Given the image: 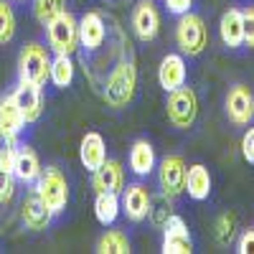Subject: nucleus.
<instances>
[{"instance_id":"f257e3e1","label":"nucleus","mask_w":254,"mask_h":254,"mask_svg":"<svg viewBox=\"0 0 254 254\" xmlns=\"http://www.w3.org/2000/svg\"><path fill=\"white\" fill-rule=\"evenodd\" d=\"M135 92H137V66L132 59H122L117 61V66H112L107 79H104L102 97L107 102V107L125 110L135 99Z\"/></svg>"},{"instance_id":"f03ea898","label":"nucleus","mask_w":254,"mask_h":254,"mask_svg":"<svg viewBox=\"0 0 254 254\" xmlns=\"http://www.w3.org/2000/svg\"><path fill=\"white\" fill-rule=\"evenodd\" d=\"M176 44L183 56H201L208 46V26L198 13H183L176 23Z\"/></svg>"},{"instance_id":"7ed1b4c3","label":"nucleus","mask_w":254,"mask_h":254,"mask_svg":"<svg viewBox=\"0 0 254 254\" xmlns=\"http://www.w3.org/2000/svg\"><path fill=\"white\" fill-rule=\"evenodd\" d=\"M165 112L176 130H188V127H193V122L198 117V94L190 87H186V84L173 92H168Z\"/></svg>"},{"instance_id":"20e7f679","label":"nucleus","mask_w":254,"mask_h":254,"mask_svg":"<svg viewBox=\"0 0 254 254\" xmlns=\"http://www.w3.org/2000/svg\"><path fill=\"white\" fill-rule=\"evenodd\" d=\"M36 190L38 196L44 198V203L51 208V214H61L69 203V183H66V176H64L59 168H44L36 181Z\"/></svg>"},{"instance_id":"39448f33","label":"nucleus","mask_w":254,"mask_h":254,"mask_svg":"<svg viewBox=\"0 0 254 254\" xmlns=\"http://www.w3.org/2000/svg\"><path fill=\"white\" fill-rule=\"evenodd\" d=\"M46 36H49V49L54 54L71 56L79 49V20L69 10H64L46 26Z\"/></svg>"},{"instance_id":"423d86ee","label":"nucleus","mask_w":254,"mask_h":254,"mask_svg":"<svg viewBox=\"0 0 254 254\" xmlns=\"http://www.w3.org/2000/svg\"><path fill=\"white\" fill-rule=\"evenodd\" d=\"M18 74L20 79L26 81H33V84H41L44 87L49 74H51V56H49V49L44 44H26L23 51L18 56Z\"/></svg>"},{"instance_id":"0eeeda50","label":"nucleus","mask_w":254,"mask_h":254,"mask_svg":"<svg viewBox=\"0 0 254 254\" xmlns=\"http://www.w3.org/2000/svg\"><path fill=\"white\" fill-rule=\"evenodd\" d=\"M224 112H226L231 125L249 127V122L254 120V94L247 84H234V87L226 92Z\"/></svg>"},{"instance_id":"6e6552de","label":"nucleus","mask_w":254,"mask_h":254,"mask_svg":"<svg viewBox=\"0 0 254 254\" xmlns=\"http://www.w3.org/2000/svg\"><path fill=\"white\" fill-rule=\"evenodd\" d=\"M186 160L181 155H165L158 165V186L168 198H178L186 190Z\"/></svg>"},{"instance_id":"1a4fd4ad","label":"nucleus","mask_w":254,"mask_h":254,"mask_svg":"<svg viewBox=\"0 0 254 254\" xmlns=\"http://www.w3.org/2000/svg\"><path fill=\"white\" fill-rule=\"evenodd\" d=\"M150 190H147L145 183H130L122 188L120 193V206H122V214L127 221L140 224L147 219V211H150Z\"/></svg>"},{"instance_id":"9d476101","label":"nucleus","mask_w":254,"mask_h":254,"mask_svg":"<svg viewBox=\"0 0 254 254\" xmlns=\"http://www.w3.org/2000/svg\"><path fill=\"white\" fill-rule=\"evenodd\" d=\"M163 254H190L193 252V239L188 234L186 221L173 214L168 219V224L163 226Z\"/></svg>"},{"instance_id":"9b49d317","label":"nucleus","mask_w":254,"mask_h":254,"mask_svg":"<svg viewBox=\"0 0 254 254\" xmlns=\"http://www.w3.org/2000/svg\"><path fill=\"white\" fill-rule=\"evenodd\" d=\"M104 36H107V26H104V18L97 10L84 13L79 20V46L87 54H97L104 44Z\"/></svg>"},{"instance_id":"f8f14e48","label":"nucleus","mask_w":254,"mask_h":254,"mask_svg":"<svg viewBox=\"0 0 254 254\" xmlns=\"http://www.w3.org/2000/svg\"><path fill=\"white\" fill-rule=\"evenodd\" d=\"M132 31L140 41H155L160 31V13L153 0H140L132 10Z\"/></svg>"},{"instance_id":"ddd939ff","label":"nucleus","mask_w":254,"mask_h":254,"mask_svg":"<svg viewBox=\"0 0 254 254\" xmlns=\"http://www.w3.org/2000/svg\"><path fill=\"white\" fill-rule=\"evenodd\" d=\"M51 216H54L51 208L44 203V198L38 196V190L31 188L26 193V198H23V203H20V219H23V224L31 231H44V229H49Z\"/></svg>"},{"instance_id":"4468645a","label":"nucleus","mask_w":254,"mask_h":254,"mask_svg":"<svg viewBox=\"0 0 254 254\" xmlns=\"http://www.w3.org/2000/svg\"><path fill=\"white\" fill-rule=\"evenodd\" d=\"M13 97L18 102L20 112H23L26 122H36L41 117V112H44V92H41V84L20 79V84L15 87Z\"/></svg>"},{"instance_id":"2eb2a0df","label":"nucleus","mask_w":254,"mask_h":254,"mask_svg":"<svg viewBox=\"0 0 254 254\" xmlns=\"http://www.w3.org/2000/svg\"><path fill=\"white\" fill-rule=\"evenodd\" d=\"M92 188L97 193H122L125 188V171L120 160H104L92 173Z\"/></svg>"},{"instance_id":"dca6fc26","label":"nucleus","mask_w":254,"mask_h":254,"mask_svg":"<svg viewBox=\"0 0 254 254\" xmlns=\"http://www.w3.org/2000/svg\"><path fill=\"white\" fill-rule=\"evenodd\" d=\"M186 76H188V69H186L183 54H168V56H163L160 66H158V81H160V87L165 92H173V89L183 87Z\"/></svg>"},{"instance_id":"f3484780","label":"nucleus","mask_w":254,"mask_h":254,"mask_svg":"<svg viewBox=\"0 0 254 254\" xmlns=\"http://www.w3.org/2000/svg\"><path fill=\"white\" fill-rule=\"evenodd\" d=\"M41 171H44V168H41V160H38V155H36L33 147H28V145H18L15 160H13V176H15V181L31 186V183L38 181Z\"/></svg>"},{"instance_id":"a211bd4d","label":"nucleus","mask_w":254,"mask_h":254,"mask_svg":"<svg viewBox=\"0 0 254 254\" xmlns=\"http://www.w3.org/2000/svg\"><path fill=\"white\" fill-rule=\"evenodd\" d=\"M219 36H221V44L226 49L244 46V15L239 8L224 10V15L219 20Z\"/></svg>"},{"instance_id":"6ab92c4d","label":"nucleus","mask_w":254,"mask_h":254,"mask_svg":"<svg viewBox=\"0 0 254 254\" xmlns=\"http://www.w3.org/2000/svg\"><path fill=\"white\" fill-rule=\"evenodd\" d=\"M79 158H81V165L87 168L89 173H94L97 168L107 160V145H104V137L99 132H87L81 137V145H79Z\"/></svg>"},{"instance_id":"aec40b11","label":"nucleus","mask_w":254,"mask_h":254,"mask_svg":"<svg viewBox=\"0 0 254 254\" xmlns=\"http://www.w3.org/2000/svg\"><path fill=\"white\" fill-rule=\"evenodd\" d=\"M130 171L137 178H145L155 171V150L147 140H135L130 147Z\"/></svg>"},{"instance_id":"412c9836","label":"nucleus","mask_w":254,"mask_h":254,"mask_svg":"<svg viewBox=\"0 0 254 254\" xmlns=\"http://www.w3.org/2000/svg\"><path fill=\"white\" fill-rule=\"evenodd\" d=\"M186 193L193 198V201H206L211 196V173L208 168L196 163L188 168L186 173Z\"/></svg>"},{"instance_id":"4be33fe9","label":"nucleus","mask_w":254,"mask_h":254,"mask_svg":"<svg viewBox=\"0 0 254 254\" xmlns=\"http://www.w3.org/2000/svg\"><path fill=\"white\" fill-rule=\"evenodd\" d=\"M23 127H26V117H23V112H20L15 97L13 94L3 97L0 99V130L18 137V132L23 130Z\"/></svg>"},{"instance_id":"5701e85b","label":"nucleus","mask_w":254,"mask_h":254,"mask_svg":"<svg viewBox=\"0 0 254 254\" xmlns=\"http://www.w3.org/2000/svg\"><path fill=\"white\" fill-rule=\"evenodd\" d=\"M120 214H122L120 193H97V198H94V216H97V221L102 226H112Z\"/></svg>"},{"instance_id":"b1692460","label":"nucleus","mask_w":254,"mask_h":254,"mask_svg":"<svg viewBox=\"0 0 254 254\" xmlns=\"http://www.w3.org/2000/svg\"><path fill=\"white\" fill-rule=\"evenodd\" d=\"M49 79L54 81L56 89L71 87V81H74V64H71V56L56 54V59H51V74H49Z\"/></svg>"},{"instance_id":"393cba45","label":"nucleus","mask_w":254,"mask_h":254,"mask_svg":"<svg viewBox=\"0 0 254 254\" xmlns=\"http://www.w3.org/2000/svg\"><path fill=\"white\" fill-rule=\"evenodd\" d=\"M97 254H127L130 252V239H127L125 231L112 229V231H104L97 242Z\"/></svg>"},{"instance_id":"a878e982","label":"nucleus","mask_w":254,"mask_h":254,"mask_svg":"<svg viewBox=\"0 0 254 254\" xmlns=\"http://www.w3.org/2000/svg\"><path fill=\"white\" fill-rule=\"evenodd\" d=\"M173 198H168L163 190L158 196H150V211H147V219H150V224L155 229H163L168 224V219L173 216Z\"/></svg>"},{"instance_id":"bb28decb","label":"nucleus","mask_w":254,"mask_h":254,"mask_svg":"<svg viewBox=\"0 0 254 254\" xmlns=\"http://www.w3.org/2000/svg\"><path fill=\"white\" fill-rule=\"evenodd\" d=\"M64 10H66V0H33V15L44 26H49Z\"/></svg>"},{"instance_id":"cd10ccee","label":"nucleus","mask_w":254,"mask_h":254,"mask_svg":"<svg viewBox=\"0 0 254 254\" xmlns=\"http://www.w3.org/2000/svg\"><path fill=\"white\" fill-rule=\"evenodd\" d=\"M237 237V216L234 214H224L216 221V242L221 247H229Z\"/></svg>"},{"instance_id":"c85d7f7f","label":"nucleus","mask_w":254,"mask_h":254,"mask_svg":"<svg viewBox=\"0 0 254 254\" xmlns=\"http://www.w3.org/2000/svg\"><path fill=\"white\" fill-rule=\"evenodd\" d=\"M15 36V15L5 0H0V46L13 41Z\"/></svg>"},{"instance_id":"c756f323","label":"nucleus","mask_w":254,"mask_h":254,"mask_svg":"<svg viewBox=\"0 0 254 254\" xmlns=\"http://www.w3.org/2000/svg\"><path fill=\"white\" fill-rule=\"evenodd\" d=\"M15 150H18L15 135H8V132L0 130V168H5V171H13Z\"/></svg>"},{"instance_id":"7c9ffc66","label":"nucleus","mask_w":254,"mask_h":254,"mask_svg":"<svg viewBox=\"0 0 254 254\" xmlns=\"http://www.w3.org/2000/svg\"><path fill=\"white\" fill-rule=\"evenodd\" d=\"M13 196H15V176H13V171L0 168V206L10 203Z\"/></svg>"},{"instance_id":"2f4dec72","label":"nucleus","mask_w":254,"mask_h":254,"mask_svg":"<svg viewBox=\"0 0 254 254\" xmlns=\"http://www.w3.org/2000/svg\"><path fill=\"white\" fill-rule=\"evenodd\" d=\"M242 15H244V46L254 49V5L244 8Z\"/></svg>"},{"instance_id":"473e14b6","label":"nucleus","mask_w":254,"mask_h":254,"mask_svg":"<svg viewBox=\"0 0 254 254\" xmlns=\"http://www.w3.org/2000/svg\"><path fill=\"white\" fill-rule=\"evenodd\" d=\"M242 155L249 165H254V127H249L242 137Z\"/></svg>"},{"instance_id":"72a5a7b5","label":"nucleus","mask_w":254,"mask_h":254,"mask_svg":"<svg viewBox=\"0 0 254 254\" xmlns=\"http://www.w3.org/2000/svg\"><path fill=\"white\" fill-rule=\"evenodd\" d=\"M237 252L239 254H254V229H247L237 242Z\"/></svg>"},{"instance_id":"f704fd0d","label":"nucleus","mask_w":254,"mask_h":254,"mask_svg":"<svg viewBox=\"0 0 254 254\" xmlns=\"http://www.w3.org/2000/svg\"><path fill=\"white\" fill-rule=\"evenodd\" d=\"M190 5H193V0H165L168 13H173V15H183V13H188Z\"/></svg>"}]
</instances>
